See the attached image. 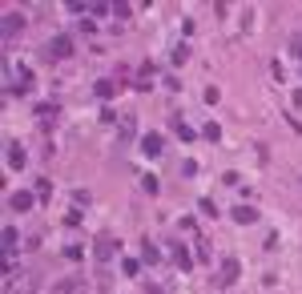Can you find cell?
<instances>
[{
	"instance_id": "7",
	"label": "cell",
	"mask_w": 302,
	"mask_h": 294,
	"mask_svg": "<svg viewBox=\"0 0 302 294\" xmlns=\"http://www.w3.org/2000/svg\"><path fill=\"white\" fill-rule=\"evenodd\" d=\"M8 165H12V169L24 165V153H20V145H16V141H8Z\"/></svg>"
},
{
	"instance_id": "5",
	"label": "cell",
	"mask_w": 302,
	"mask_h": 294,
	"mask_svg": "<svg viewBox=\"0 0 302 294\" xmlns=\"http://www.w3.org/2000/svg\"><path fill=\"white\" fill-rule=\"evenodd\" d=\"M234 222H242V226H246V222H258V210H254V205H238V210H234Z\"/></svg>"
},
{
	"instance_id": "3",
	"label": "cell",
	"mask_w": 302,
	"mask_h": 294,
	"mask_svg": "<svg viewBox=\"0 0 302 294\" xmlns=\"http://www.w3.org/2000/svg\"><path fill=\"white\" fill-rule=\"evenodd\" d=\"M218 282H222V286H234V282H238V262H234V258L222 262V278H218Z\"/></svg>"
},
{
	"instance_id": "11",
	"label": "cell",
	"mask_w": 302,
	"mask_h": 294,
	"mask_svg": "<svg viewBox=\"0 0 302 294\" xmlns=\"http://www.w3.org/2000/svg\"><path fill=\"white\" fill-rule=\"evenodd\" d=\"M97 97H113V85L109 81H97Z\"/></svg>"
},
{
	"instance_id": "9",
	"label": "cell",
	"mask_w": 302,
	"mask_h": 294,
	"mask_svg": "<svg viewBox=\"0 0 302 294\" xmlns=\"http://www.w3.org/2000/svg\"><path fill=\"white\" fill-rule=\"evenodd\" d=\"M16 242H20V234L8 226V230H4V246H8V250H16Z\"/></svg>"
},
{
	"instance_id": "4",
	"label": "cell",
	"mask_w": 302,
	"mask_h": 294,
	"mask_svg": "<svg viewBox=\"0 0 302 294\" xmlns=\"http://www.w3.org/2000/svg\"><path fill=\"white\" fill-rule=\"evenodd\" d=\"M8 205H12V210H33V194H24V190H20V194L8 197Z\"/></svg>"
},
{
	"instance_id": "1",
	"label": "cell",
	"mask_w": 302,
	"mask_h": 294,
	"mask_svg": "<svg viewBox=\"0 0 302 294\" xmlns=\"http://www.w3.org/2000/svg\"><path fill=\"white\" fill-rule=\"evenodd\" d=\"M49 56H56V61H65V56H73V41H69V37H56V41L49 45Z\"/></svg>"
},
{
	"instance_id": "10",
	"label": "cell",
	"mask_w": 302,
	"mask_h": 294,
	"mask_svg": "<svg viewBox=\"0 0 302 294\" xmlns=\"http://www.w3.org/2000/svg\"><path fill=\"white\" fill-rule=\"evenodd\" d=\"M109 254H113V242L101 238V242H97V258H109Z\"/></svg>"
},
{
	"instance_id": "8",
	"label": "cell",
	"mask_w": 302,
	"mask_h": 294,
	"mask_svg": "<svg viewBox=\"0 0 302 294\" xmlns=\"http://www.w3.org/2000/svg\"><path fill=\"white\" fill-rule=\"evenodd\" d=\"M173 133H177L181 141H194V129H190L186 121H177V117H173Z\"/></svg>"
},
{
	"instance_id": "2",
	"label": "cell",
	"mask_w": 302,
	"mask_h": 294,
	"mask_svg": "<svg viewBox=\"0 0 302 294\" xmlns=\"http://www.w3.org/2000/svg\"><path fill=\"white\" fill-rule=\"evenodd\" d=\"M161 145H165V141H161V133H145V137H141V153L157 157V153H161Z\"/></svg>"
},
{
	"instance_id": "6",
	"label": "cell",
	"mask_w": 302,
	"mask_h": 294,
	"mask_svg": "<svg viewBox=\"0 0 302 294\" xmlns=\"http://www.w3.org/2000/svg\"><path fill=\"white\" fill-rule=\"evenodd\" d=\"M20 24H24V16H16V12H8V16H4V37H12V33H20Z\"/></svg>"
}]
</instances>
